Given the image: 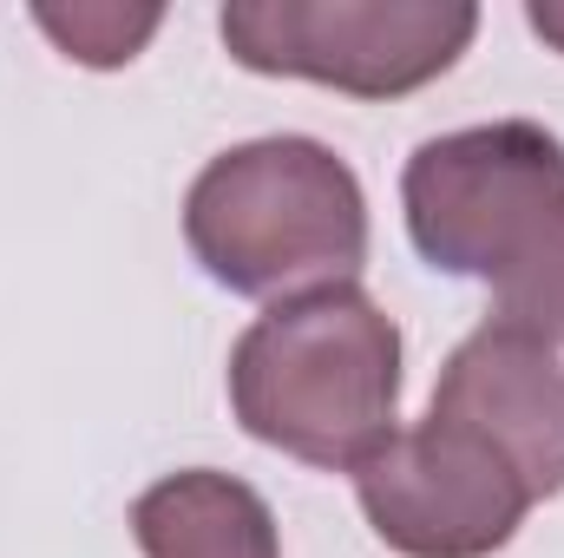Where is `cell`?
Segmentation results:
<instances>
[{
  "label": "cell",
  "mask_w": 564,
  "mask_h": 558,
  "mask_svg": "<svg viewBox=\"0 0 564 558\" xmlns=\"http://www.w3.org/2000/svg\"><path fill=\"white\" fill-rule=\"evenodd\" d=\"M492 315L512 322V329L545 335L552 348H564V244L532 270V277H519L512 289H499V296H492Z\"/></svg>",
  "instance_id": "9"
},
{
  "label": "cell",
  "mask_w": 564,
  "mask_h": 558,
  "mask_svg": "<svg viewBox=\"0 0 564 558\" xmlns=\"http://www.w3.org/2000/svg\"><path fill=\"white\" fill-rule=\"evenodd\" d=\"M217 33L237 66L308 79L348 99H408L459 66L479 33L473 0H230Z\"/></svg>",
  "instance_id": "4"
},
{
  "label": "cell",
  "mask_w": 564,
  "mask_h": 558,
  "mask_svg": "<svg viewBox=\"0 0 564 558\" xmlns=\"http://www.w3.org/2000/svg\"><path fill=\"white\" fill-rule=\"evenodd\" d=\"M355 500L375 539L401 558H492L539 506L479 427L446 415L401 427L368 466H355Z\"/></svg>",
  "instance_id": "5"
},
{
  "label": "cell",
  "mask_w": 564,
  "mask_h": 558,
  "mask_svg": "<svg viewBox=\"0 0 564 558\" xmlns=\"http://www.w3.org/2000/svg\"><path fill=\"white\" fill-rule=\"evenodd\" d=\"M40 33H53V46L79 66H132L139 46L164 26L158 7H106V0H79V7H33Z\"/></svg>",
  "instance_id": "8"
},
{
  "label": "cell",
  "mask_w": 564,
  "mask_h": 558,
  "mask_svg": "<svg viewBox=\"0 0 564 558\" xmlns=\"http://www.w3.org/2000/svg\"><path fill=\"white\" fill-rule=\"evenodd\" d=\"M426 415L479 427L525 480L532 500L564 493V355L499 315H486L440 368Z\"/></svg>",
  "instance_id": "6"
},
{
  "label": "cell",
  "mask_w": 564,
  "mask_h": 558,
  "mask_svg": "<svg viewBox=\"0 0 564 558\" xmlns=\"http://www.w3.org/2000/svg\"><path fill=\"white\" fill-rule=\"evenodd\" d=\"M132 539L144 558H282L270 500L217 466H184L132 500Z\"/></svg>",
  "instance_id": "7"
},
{
  "label": "cell",
  "mask_w": 564,
  "mask_h": 558,
  "mask_svg": "<svg viewBox=\"0 0 564 558\" xmlns=\"http://www.w3.org/2000/svg\"><path fill=\"white\" fill-rule=\"evenodd\" d=\"M401 211L440 277L499 296L564 244V139L532 119L440 132L401 171Z\"/></svg>",
  "instance_id": "3"
},
{
  "label": "cell",
  "mask_w": 564,
  "mask_h": 558,
  "mask_svg": "<svg viewBox=\"0 0 564 558\" xmlns=\"http://www.w3.org/2000/svg\"><path fill=\"white\" fill-rule=\"evenodd\" d=\"M525 26H532L545 46L564 53V0H532V7H525Z\"/></svg>",
  "instance_id": "10"
},
{
  "label": "cell",
  "mask_w": 564,
  "mask_h": 558,
  "mask_svg": "<svg viewBox=\"0 0 564 558\" xmlns=\"http://www.w3.org/2000/svg\"><path fill=\"white\" fill-rule=\"evenodd\" d=\"M230 415L315 473L368 466L401 427V329L361 282L270 302L230 348Z\"/></svg>",
  "instance_id": "1"
},
{
  "label": "cell",
  "mask_w": 564,
  "mask_h": 558,
  "mask_svg": "<svg viewBox=\"0 0 564 558\" xmlns=\"http://www.w3.org/2000/svg\"><path fill=\"white\" fill-rule=\"evenodd\" d=\"M184 244L217 289L282 302L322 282L361 277L368 197L335 144L302 132L250 139L217 151L191 178Z\"/></svg>",
  "instance_id": "2"
}]
</instances>
